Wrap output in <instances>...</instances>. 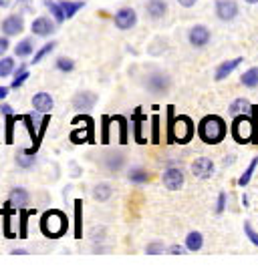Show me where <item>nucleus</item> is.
Masks as SVG:
<instances>
[{"label":"nucleus","mask_w":258,"mask_h":271,"mask_svg":"<svg viewBox=\"0 0 258 271\" xmlns=\"http://www.w3.org/2000/svg\"><path fill=\"white\" fill-rule=\"evenodd\" d=\"M16 211H20V209H16L10 201H6L4 207H2V215H4V219H2V227H4V237H8V239H14V237H16V235L10 231V217H12Z\"/></svg>","instance_id":"19"},{"label":"nucleus","mask_w":258,"mask_h":271,"mask_svg":"<svg viewBox=\"0 0 258 271\" xmlns=\"http://www.w3.org/2000/svg\"><path fill=\"white\" fill-rule=\"evenodd\" d=\"M151 143H160V115L151 117Z\"/></svg>","instance_id":"41"},{"label":"nucleus","mask_w":258,"mask_h":271,"mask_svg":"<svg viewBox=\"0 0 258 271\" xmlns=\"http://www.w3.org/2000/svg\"><path fill=\"white\" fill-rule=\"evenodd\" d=\"M202 245H204V237H202L200 231H192V233H188V237H186V247H188L190 251H200Z\"/></svg>","instance_id":"25"},{"label":"nucleus","mask_w":258,"mask_h":271,"mask_svg":"<svg viewBox=\"0 0 258 271\" xmlns=\"http://www.w3.org/2000/svg\"><path fill=\"white\" fill-rule=\"evenodd\" d=\"M18 123L16 115H6V137H4V143H12V137H14V125Z\"/></svg>","instance_id":"35"},{"label":"nucleus","mask_w":258,"mask_h":271,"mask_svg":"<svg viewBox=\"0 0 258 271\" xmlns=\"http://www.w3.org/2000/svg\"><path fill=\"white\" fill-rule=\"evenodd\" d=\"M240 83H242L244 87H248V89H256V87H258V69H256V66L248 69V71L242 75Z\"/></svg>","instance_id":"27"},{"label":"nucleus","mask_w":258,"mask_h":271,"mask_svg":"<svg viewBox=\"0 0 258 271\" xmlns=\"http://www.w3.org/2000/svg\"><path fill=\"white\" fill-rule=\"evenodd\" d=\"M8 46H10V42H8V36H0V56L8 50Z\"/></svg>","instance_id":"46"},{"label":"nucleus","mask_w":258,"mask_h":271,"mask_svg":"<svg viewBox=\"0 0 258 271\" xmlns=\"http://www.w3.org/2000/svg\"><path fill=\"white\" fill-rule=\"evenodd\" d=\"M34 213H36V209H26V207L20 209V229H18V239H26V235H28V231H26V227H28V217H32Z\"/></svg>","instance_id":"22"},{"label":"nucleus","mask_w":258,"mask_h":271,"mask_svg":"<svg viewBox=\"0 0 258 271\" xmlns=\"http://www.w3.org/2000/svg\"><path fill=\"white\" fill-rule=\"evenodd\" d=\"M164 243H149L147 247H145V253H149V255H158V253H164Z\"/></svg>","instance_id":"42"},{"label":"nucleus","mask_w":258,"mask_h":271,"mask_svg":"<svg viewBox=\"0 0 258 271\" xmlns=\"http://www.w3.org/2000/svg\"><path fill=\"white\" fill-rule=\"evenodd\" d=\"M53 105H55V103H53V97H50L48 93H36V95L32 97V107H34L36 113L46 115V113H50Z\"/></svg>","instance_id":"15"},{"label":"nucleus","mask_w":258,"mask_h":271,"mask_svg":"<svg viewBox=\"0 0 258 271\" xmlns=\"http://www.w3.org/2000/svg\"><path fill=\"white\" fill-rule=\"evenodd\" d=\"M194 121L186 115L176 117L174 113V105L168 107V135H166V143H190L194 137Z\"/></svg>","instance_id":"1"},{"label":"nucleus","mask_w":258,"mask_h":271,"mask_svg":"<svg viewBox=\"0 0 258 271\" xmlns=\"http://www.w3.org/2000/svg\"><path fill=\"white\" fill-rule=\"evenodd\" d=\"M145 12H147L149 18L160 20V18L166 16V12H168V4H166V0H149V2L145 4Z\"/></svg>","instance_id":"16"},{"label":"nucleus","mask_w":258,"mask_h":271,"mask_svg":"<svg viewBox=\"0 0 258 271\" xmlns=\"http://www.w3.org/2000/svg\"><path fill=\"white\" fill-rule=\"evenodd\" d=\"M61 6H63V10H65V16L67 18H73L83 6H85V2H71V0H61L59 2Z\"/></svg>","instance_id":"28"},{"label":"nucleus","mask_w":258,"mask_h":271,"mask_svg":"<svg viewBox=\"0 0 258 271\" xmlns=\"http://www.w3.org/2000/svg\"><path fill=\"white\" fill-rule=\"evenodd\" d=\"M8 91H10L8 87H0V101H4L8 97Z\"/></svg>","instance_id":"49"},{"label":"nucleus","mask_w":258,"mask_h":271,"mask_svg":"<svg viewBox=\"0 0 258 271\" xmlns=\"http://www.w3.org/2000/svg\"><path fill=\"white\" fill-rule=\"evenodd\" d=\"M16 163H18V167H22V169H30V167L34 165V155H28V153L24 151L22 155H16Z\"/></svg>","instance_id":"37"},{"label":"nucleus","mask_w":258,"mask_h":271,"mask_svg":"<svg viewBox=\"0 0 258 271\" xmlns=\"http://www.w3.org/2000/svg\"><path fill=\"white\" fill-rule=\"evenodd\" d=\"M55 44H57V42H46L42 48H38V50L34 52V56H32V60H30V62H32V64L40 62V60H42V58H44L48 52H53V50H55Z\"/></svg>","instance_id":"34"},{"label":"nucleus","mask_w":258,"mask_h":271,"mask_svg":"<svg viewBox=\"0 0 258 271\" xmlns=\"http://www.w3.org/2000/svg\"><path fill=\"white\" fill-rule=\"evenodd\" d=\"M97 99H99V97H97L95 93L83 91V93H77V95L73 97V107H75L77 111H89V109L95 107Z\"/></svg>","instance_id":"14"},{"label":"nucleus","mask_w":258,"mask_h":271,"mask_svg":"<svg viewBox=\"0 0 258 271\" xmlns=\"http://www.w3.org/2000/svg\"><path fill=\"white\" fill-rule=\"evenodd\" d=\"M0 28H2L4 36H16V34H20L24 30V20H22L20 14H10V16H6L2 20Z\"/></svg>","instance_id":"12"},{"label":"nucleus","mask_w":258,"mask_h":271,"mask_svg":"<svg viewBox=\"0 0 258 271\" xmlns=\"http://www.w3.org/2000/svg\"><path fill=\"white\" fill-rule=\"evenodd\" d=\"M107 157H109L107 161H109V169H111V171H117V169L123 165V155H119V153H111V155H107Z\"/></svg>","instance_id":"40"},{"label":"nucleus","mask_w":258,"mask_h":271,"mask_svg":"<svg viewBox=\"0 0 258 271\" xmlns=\"http://www.w3.org/2000/svg\"><path fill=\"white\" fill-rule=\"evenodd\" d=\"M256 165H258V157H254L252 161H250V165H248V169L242 173V177L238 179V185L240 187H246L248 183H250V179H252V173H254V169H256Z\"/></svg>","instance_id":"33"},{"label":"nucleus","mask_w":258,"mask_h":271,"mask_svg":"<svg viewBox=\"0 0 258 271\" xmlns=\"http://www.w3.org/2000/svg\"><path fill=\"white\" fill-rule=\"evenodd\" d=\"M178 2H180V6H184V8H192L198 0H178Z\"/></svg>","instance_id":"47"},{"label":"nucleus","mask_w":258,"mask_h":271,"mask_svg":"<svg viewBox=\"0 0 258 271\" xmlns=\"http://www.w3.org/2000/svg\"><path fill=\"white\" fill-rule=\"evenodd\" d=\"M242 60H244V58H242V56H238V58H232V60L222 62V64L216 69V77H214V79H216V81H224V79H226V77H228V75H230L236 66H240V62H242Z\"/></svg>","instance_id":"20"},{"label":"nucleus","mask_w":258,"mask_h":271,"mask_svg":"<svg viewBox=\"0 0 258 271\" xmlns=\"http://www.w3.org/2000/svg\"><path fill=\"white\" fill-rule=\"evenodd\" d=\"M10 2H12V0H0V8H6V6H10Z\"/></svg>","instance_id":"51"},{"label":"nucleus","mask_w":258,"mask_h":271,"mask_svg":"<svg viewBox=\"0 0 258 271\" xmlns=\"http://www.w3.org/2000/svg\"><path fill=\"white\" fill-rule=\"evenodd\" d=\"M192 175L196 179H210L214 175V163L208 157H196L192 163Z\"/></svg>","instance_id":"8"},{"label":"nucleus","mask_w":258,"mask_h":271,"mask_svg":"<svg viewBox=\"0 0 258 271\" xmlns=\"http://www.w3.org/2000/svg\"><path fill=\"white\" fill-rule=\"evenodd\" d=\"M0 113H4V115H12V107H10V105H0Z\"/></svg>","instance_id":"48"},{"label":"nucleus","mask_w":258,"mask_h":271,"mask_svg":"<svg viewBox=\"0 0 258 271\" xmlns=\"http://www.w3.org/2000/svg\"><path fill=\"white\" fill-rule=\"evenodd\" d=\"M248 4H258V0H246Z\"/></svg>","instance_id":"52"},{"label":"nucleus","mask_w":258,"mask_h":271,"mask_svg":"<svg viewBox=\"0 0 258 271\" xmlns=\"http://www.w3.org/2000/svg\"><path fill=\"white\" fill-rule=\"evenodd\" d=\"M226 207V193H220L218 195V205H216V213H222Z\"/></svg>","instance_id":"44"},{"label":"nucleus","mask_w":258,"mask_h":271,"mask_svg":"<svg viewBox=\"0 0 258 271\" xmlns=\"http://www.w3.org/2000/svg\"><path fill=\"white\" fill-rule=\"evenodd\" d=\"M145 87L149 93L153 95H166L172 87V79L166 75V73H151L145 81Z\"/></svg>","instance_id":"6"},{"label":"nucleus","mask_w":258,"mask_h":271,"mask_svg":"<svg viewBox=\"0 0 258 271\" xmlns=\"http://www.w3.org/2000/svg\"><path fill=\"white\" fill-rule=\"evenodd\" d=\"M186 249H188V247H182V245H178V243H176V245H170V247H168V251H170L172 255H182V253H184Z\"/></svg>","instance_id":"45"},{"label":"nucleus","mask_w":258,"mask_h":271,"mask_svg":"<svg viewBox=\"0 0 258 271\" xmlns=\"http://www.w3.org/2000/svg\"><path fill=\"white\" fill-rule=\"evenodd\" d=\"M10 253H14V255H24V253H26V249H12Z\"/></svg>","instance_id":"50"},{"label":"nucleus","mask_w":258,"mask_h":271,"mask_svg":"<svg viewBox=\"0 0 258 271\" xmlns=\"http://www.w3.org/2000/svg\"><path fill=\"white\" fill-rule=\"evenodd\" d=\"M111 123H113V119L107 117V115L101 119V143H103V145L109 143V125H111Z\"/></svg>","instance_id":"38"},{"label":"nucleus","mask_w":258,"mask_h":271,"mask_svg":"<svg viewBox=\"0 0 258 271\" xmlns=\"http://www.w3.org/2000/svg\"><path fill=\"white\" fill-rule=\"evenodd\" d=\"M188 38H190V44H192V46L202 48V46H206V44L210 42V28L204 26V24H196V26L190 28Z\"/></svg>","instance_id":"11"},{"label":"nucleus","mask_w":258,"mask_h":271,"mask_svg":"<svg viewBox=\"0 0 258 271\" xmlns=\"http://www.w3.org/2000/svg\"><path fill=\"white\" fill-rule=\"evenodd\" d=\"M34 52V42H32V38H24V40H20L16 46H14V54L16 56H28V54H32Z\"/></svg>","instance_id":"26"},{"label":"nucleus","mask_w":258,"mask_h":271,"mask_svg":"<svg viewBox=\"0 0 258 271\" xmlns=\"http://www.w3.org/2000/svg\"><path fill=\"white\" fill-rule=\"evenodd\" d=\"M69 229V219L63 211L59 209H48L46 213H42L40 217V231L44 237H50V239H59L67 233Z\"/></svg>","instance_id":"4"},{"label":"nucleus","mask_w":258,"mask_h":271,"mask_svg":"<svg viewBox=\"0 0 258 271\" xmlns=\"http://www.w3.org/2000/svg\"><path fill=\"white\" fill-rule=\"evenodd\" d=\"M129 181L131 183H147L149 181V175H147V171L145 169H141V167H135V169H131L129 171Z\"/></svg>","instance_id":"30"},{"label":"nucleus","mask_w":258,"mask_h":271,"mask_svg":"<svg viewBox=\"0 0 258 271\" xmlns=\"http://www.w3.org/2000/svg\"><path fill=\"white\" fill-rule=\"evenodd\" d=\"M162 181H164V187H166V189H170V191H180V189L184 187V173H182V169H178V167H170V169L164 171Z\"/></svg>","instance_id":"7"},{"label":"nucleus","mask_w":258,"mask_h":271,"mask_svg":"<svg viewBox=\"0 0 258 271\" xmlns=\"http://www.w3.org/2000/svg\"><path fill=\"white\" fill-rule=\"evenodd\" d=\"M83 117V121H85V125L83 127H77V129H73L71 131V143H75V145H81V143H93L95 141V127H93V119L89 117V115H81Z\"/></svg>","instance_id":"5"},{"label":"nucleus","mask_w":258,"mask_h":271,"mask_svg":"<svg viewBox=\"0 0 258 271\" xmlns=\"http://www.w3.org/2000/svg\"><path fill=\"white\" fill-rule=\"evenodd\" d=\"M226 131H228L226 121L222 117H218V115H208L198 125V137L206 145H218V143H222L224 137H226Z\"/></svg>","instance_id":"3"},{"label":"nucleus","mask_w":258,"mask_h":271,"mask_svg":"<svg viewBox=\"0 0 258 271\" xmlns=\"http://www.w3.org/2000/svg\"><path fill=\"white\" fill-rule=\"evenodd\" d=\"M252 105L246 101V99H236V101H232V105H230V113L236 117V115H246V111L250 109Z\"/></svg>","instance_id":"29"},{"label":"nucleus","mask_w":258,"mask_h":271,"mask_svg":"<svg viewBox=\"0 0 258 271\" xmlns=\"http://www.w3.org/2000/svg\"><path fill=\"white\" fill-rule=\"evenodd\" d=\"M30 30H32L34 36H48V34H53L57 28H55V22H53L48 16H38V18L32 20Z\"/></svg>","instance_id":"13"},{"label":"nucleus","mask_w":258,"mask_h":271,"mask_svg":"<svg viewBox=\"0 0 258 271\" xmlns=\"http://www.w3.org/2000/svg\"><path fill=\"white\" fill-rule=\"evenodd\" d=\"M113 22H115V26H117L119 30H129V28L135 26V22H137V14H135L133 8H121V10L115 12Z\"/></svg>","instance_id":"9"},{"label":"nucleus","mask_w":258,"mask_h":271,"mask_svg":"<svg viewBox=\"0 0 258 271\" xmlns=\"http://www.w3.org/2000/svg\"><path fill=\"white\" fill-rule=\"evenodd\" d=\"M131 121H133V137H135V141H137L139 145L147 143V139H145V135H143V123H147V117H143L141 111L137 109L135 115L131 117Z\"/></svg>","instance_id":"18"},{"label":"nucleus","mask_w":258,"mask_h":271,"mask_svg":"<svg viewBox=\"0 0 258 271\" xmlns=\"http://www.w3.org/2000/svg\"><path fill=\"white\" fill-rule=\"evenodd\" d=\"M44 6L48 8V12L53 14V18H55V22H65L67 20V16H65V10H63V6L59 4V2H55V0H44Z\"/></svg>","instance_id":"23"},{"label":"nucleus","mask_w":258,"mask_h":271,"mask_svg":"<svg viewBox=\"0 0 258 271\" xmlns=\"http://www.w3.org/2000/svg\"><path fill=\"white\" fill-rule=\"evenodd\" d=\"M111 195H113V189H111L109 183H99V185L93 187V197H95L97 201H101V203H105Z\"/></svg>","instance_id":"24"},{"label":"nucleus","mask_w":258,"mask_h":271,"mask_svg":"<svg viewBox=\"0 0 258 271\" xmlns=\"http://www.w3.org/2000/svg\"><path fill=\"white\" fill-rule=\"evenodd\" d=\"M8 201H10L16 209H22V207H26V205H28L30 195H28V191H26V189H22V187H14V189L10 191V195H8Z\"/></svg>","instance_id":"17"},{"label":"nucleus","mask_w":258,"mask_h":271,"mask_svg":"<svg viewBox=\"0 0 258 271\" xmlns=\"http://www.w3.org/2000/svg\"><path fill=\"white\" fill-rule=\"evenodd\" d=\"M12 71H14V58L2 56V60H0V79L2 77H8Z\"/></svg>","instance_id":"36"},{"label":"nucleus","mask_w":258,"mask_h":271,"mask_svg":"<svg viewBox=\"0 0 258 271\" xmlns=\"http://www.w3.org/2000/svg\"><path fill=\"white\" fill-rule=\"evenodd\" d=\"M75 237L83 239V201H75Z\"/></svg>","instance_id":"21"},{"label":"nucleus","mask_w":258,"mask_h":271,"mask_svg":"<svg viewBox=\"0 0 258 271\" xmlns=\"http://www.w3.org/2000/svg\"><path fill=\"white\" fill-rule=\"evenodd\" d=\"M111 119H113V123L119 125V143L125 145V143H127V119L121 117V115H115V117H111Z\"/></svg>","instance_id":"32"},{"label":"nucleus","mask_w":258,"mask_h":271,"mask_svg":"<svg viewBox=\"0 0 258 271\" xmlns=\"http://www.w3.org/2000/svg\"><path fill=\"white\" fill-rule=\"evenodd\" d=\"M216 16L224 22H230L238 16V4L234 0H218L216 2Z\"/></svg>","instance_id":"10"},{"label":"nucleus","mask_w":258,"mask_h":271,"mask_svg":"<svg viewBox=\"0 0 258 271\" xmlns=\"http://www.w3.org/2000/svg\"><path fill=\"white\" fill-rule=\"evenodd\" d=\"M244 233L248 235V239H250V241H252V243L258 247V233L252 229V225H250V223H244Z\"/></svg>","instance_id":"43"},{"label":"nucleus","mask_w":258,"mask_h":271,"mask_svg":"<svg viewBox=\"0 0 258 271\" xmlns=\"http://www.w3.org/2000/svg\"><path fill=\"white\" fill-rule=\"evenodd\" d=\"M30 75H28V71H26V66L22 64V66H18V71H16V75H14V81H12V85H10V89H20L24 83H26V79H28Z\"/></svg>","instance_id":"31"},{"label":"nucleus","mask_w":258,"mask_h":271,"mask_svg":"<svg viewBox=\"0 0 258 271\" xmlns=\"http://www.w3.org/2000/svg\"><path fill=\"white\" fill-rule=\"evenodd\" d=\"M250 111H252V119H248L246 115H236L234 121H232V137L240 145L250 143V141H254V143L258 141V129H256L258 107L252 105Z\"/></svg>","instance_id":"2"},{"label":"nucleus","mask_w":258,"mask_h":271,"mask_svg":"<svg viewBox=\"0 0 258 271\" xmlns=\"http://www.w3.org/2000/svg\"><path fill=\"white\" fill-rule=\"evenodd\" d=\"M57 69L61 73H71L75 69V62L71 58H67V56H61V58H57Z\"/></svg>","instance_id":"39"}]
</instances>
